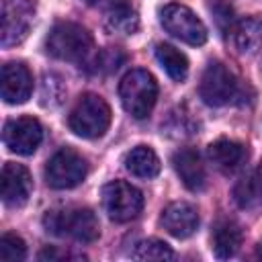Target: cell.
<instances>
[{
  "label": "cell",
  "instance_id": "cell-1",
  "mask_svg": "<svg viewBox=\"0 0 262 262\" xmlns=\"http://www.w3.org/2000/svg\"><path fill=\"white\" fill-rule=\"evenodd\" d=\"M43 227L53 235H68L82 244H92L100 235V225L96 215L86 207L51 209L43 217Z\"/></svg>",
  "mask_w": 262,
  "mask_h": 262
},
{
  "label": "cell",
  "instance_id": "cell-2",
  "mask_svg": "<svg viewBox=\"0 0 262 262\" xmlns=\"http://www.w3.org/2000/svg\"><path fill=\"white\" fill-rule=\"evenodd\" d=\"M119 98L123 108L135 117L145 119L158 100V82L147 70H131L119 82Z\"/></svg>",
  "mask_w": 262,
  "mask_h": 262
},
{
  "label": "cell",
  "instance_id": "cell-3",
  "mask_svg": "<svg viewBox=\"0 0 262 262\" xmlns=\"http://www.w3.org/2000/svg\"><path fill=\"white\" fill-rule=\"evenodd\" d=\"M68 125L76 135L84 139L102 137L111 125V106L102 96L86 92L74 104L68 117Z\"/></svg>",
  "mask_w": 262,
  "mask_h": 262
},
{
  "label": "cell",
  "instance_id": "cell-4",
  "mask_svg": "<svg viewBox=\"0 0 262 262\" xmlns=\"http://www.w3.org/2000/svg\"><path fill=\"white\" fill-rule=\"evenodd\" d=\"M47 53L63 61H82L92 49V35L76 23H57L45 41Z\"/></svg>",
  "mask_w": 262,
  "mask_h": 262
},
{
  "label": "cell",
  "instance_id": "cell-5",
  "mask_svg": "<svg viewBox=\"0 0 262 262\" xmlns=\"http://www.w3.org/2000/svg\"><path fill=\"white\" fill-rule=\"evenodd\" d=\"M102 207L113 221L127 223L141 213L143 194L125 180H113L102 186Z\"/></svg>",
  "mask_w": 262,
  "mask_h": 262
},
{
  "label": "cell",
  "instance_id": "cell-6",
  "mask_svg": "<svg viewBox=\"0 0 262 262\" xmlns=\"http://www.w3.org/2000/svg\"><path fill=\"white\" fill-rule=\"evenodd\" d=\"M160 23L162 27L176 39L188 43V45H203L207 41V27L205 23L184 4H166L160 10Z\"/></svg>",
  "mask_w": 262,
  "mask_h": 262
},
{
  "label": "cell",
  "instance_id": "cell-7",
  "mask_svg": "<svg viewBox=\"0 0 262 262\" xmlns=\"http://www.w3.org/2000/svg\"><path fill=\"white\" fill-rule=\"evenodd\" d=\"M86 160L72 147H63L49 158L45 166V180L51 188L66 190L78 186L86 178Z\"/></svg>",
  "mask_w": 262,
  "mask_h": 262
},
{
  "label": "cell",
  "instance_id": "cell-8",
  "mask_svg": "<svg viewBox=\"0 0 262 262\" xmlns=\"http://www.w3.org/2000/svg\"><path fill=\"white\" fill-rule=\"evenodd\" d=\"M237 90H239L237 78L227 66L213 61L203 72V78L199 84V94H201L205 104L223 106L237 96Z\"/></svg>",
  "mask_w": 262,
  "mask_h": 262
},
{
  "label": "cell",
  "instance_id": "cell-9",
  "mask_svg": "<svg viewBox=\"0 0 262 262\" xmlns=\"http://www.w3.org/2000/svg\"><path fill=\"white\" fill-rule=\"evenodd\" d=\"M41 139H43V127L35 117L10 119L2 131L4 145L18 156H31L39 147Z\"/></svg>",
  "mask_w": 262,
  "mask_h": 262
},
{
  "label": "cell",
  "instance_id": "cell-10",
  "mask_svg": "<svg viewBox=\"0 0 262 262\" xmlns=\"http://www.w3.org/2000/svg\"><path fill=\"white\" fill-rule=\"evenodd\" d=\"M33 192V178L20 164L6 162L0 174V196L8 207H23Z\"/></svg>",
  "mask_w": 262,
  "mask_h": 262
},
{
  "label": "cell",
  "instance_id": "cell-11",
  "mask_svg": "<svg viewBox=\"0 0 262 262\" xmlns=\"http://www.w3.org/2000/svg\"><path fill=\"white\" fill-rule=\"evenodd\" d=\"M33 76L29 68L20 61H8L2 66L0 74V94L8 104H23L31 98Z\"/></svg>",
  "mask_w": 262,
  "mask_h": 262
},
{
  "label": "cell",
  "instance_id": "cell-12",
  "mask_svg": "<svg viewBox=\"0 0 262 262\" xmlns=\"http://www.w3.org/2000/svg\"><path fill=\"white\" fill-rule=\"evenodd\" d=\"M31 25V8L23 0H2V45L20 43Z\"/></svg>",
  "mask_w": 262,
  "mask_h": 262
},
{
  "label": "cell",
  "instance_id": "cell-13",
  "mask_svg": "<svg viewBox=\"0 0 262 262\" xmlns=\"http://www.w3.org/2000/svg\"><path fill=\"white\" fill-rule=\"evenodd\" d=\"M160 223L164 225V229L178 237V239H184L188 235H192L199 227V213L196 209L186 203V201H174L170 203L164 211H162V217H160Z\"/></svg>",
  "mask_w": 262,
  "mask_h": 262
},
{
  "label": "cell",
  "instance_id": "cell-14",
  "mask_svg": "<svg viewBox=\"0 0 262 262\" xmlns=\"http://www.w3.org/2000/svg\"><path fill=\"white\" fill-rule=\"evenodd\" d=\"M172 166L178 174V178L182 180V184L188 190H203L207 184V172L205 166L201 162L199 151H194L192 147H182L172 156Z\"/></svg>",
  "mask_w": 262,
  "mask_h": 262
},
{
  "label": "cell",
  "instance_id": "cell-15",
  "mask_svg": "<svg viewBox=\"0 0 262 262\" xmlns=\"http://www.w3.org/2000/svg\"><path fill=\"white\" fill-rule=\"evenodd\" d=\"M242 227L233 219H219L211 231V248L217 258H231L242 246Z\"/></svg>",
  "mask_w": 262,
  "mask_h": 262
},
{
  "label": "cell",
  "instance_id": "cell-16",
  "mask_svg": "<svg viewBox=\"0 0 262 262\" xmlns=\"http://www.w3.org/2000/svg\"><path fill=\"white\" fill-rule=\"evenodd\" d=\"M207 154H209V160L215 164V168H219L221 172L237 170L248 158L246 147L239 141H233V139H217V141H213L209 145Z\"/></svg>",
  "mask_w": 262,
  "mask_h": 262
},
{
  "label": "cell",
  "instance_id": "cell-17",
  "mask_svg": "<svg viewBox=\"0 0 262 262\" xmlns=\"http://www.w3.org/2000/svg\"><path fill=\"white\" fill-rule=\"evenodd\" d=\"M104 23L111 33L119 35H133L139 29L137 10L125 0H113L104 12Z\"/></svg>",
  "mask_w": 262,
  "mask_h": 262
},
{
  "label": "cell",
  "instance_id": "cell-18",
  "mask_svg": "<svg viewBox=\"0 0 262 262\" xmlns=\"http://www.w3.org/2000/svg\"><path fill=\"white\" fill-rule=\"evenodd\" d=\"M233 201L239 209L258 211L262 209V172H250L242 176L233 186Z\"/></svg>",
  "mask_w": 262,
  "mask_h": 262
},
{
  "label": "cell",
  "instance_id": "cell-19",
  "mask_svg": "<svg viewBox=\"0 0 262 262\" xmlns=\"http://www.w3.org/2000/svg\"><path fill=\"white\" fill-rule=\"evenodd\" d=\"M125 168L137 178H154L160 174V158L149 145H137L125 156Z\"/></svg>",
  "mask_w": 262,
  "mask_h": 262
},
{
  "label": "cell",
  "instance_id": "cell-20",
  "mask_svg": "<svg viewBox=\"0 0 262 262\" xmlns=\"http://www.w3.org/2000/svg\"><path fill=\"white\" fill-rule=\"evenodd\" d=\"M233 45L239 53H254L262 43V20L248 16L233 25Z\"/></svg>",
  "mask_w": 262,
  "mask_h": 262
},
{
  "label": "cell",
  "instance_id": "cell-21",
  "mask_svg": "<svg viewBox=\"0 0 262 262\" xmlns=\"http://www.w3.org/2000/svg\"><path fill=\"white\" fill-rule=\"evenodd\" d=\"M156 59L160 61V66L166 70V74L176 80L182 82L188 74V59L182 51H178L176 47L168 45V43H160L156 45Z\"/></svg>",
  "mask_w": 262,
  "mask_h": 262
},
{
  "label": "cell",
  "instance_id": "cell-22",
  "mask_svg": "<svg viewBox=\"0 0 262 262\" xmlns=\"http://www.w3.org/2000/svg\"><path fill=\"white\" fill-rule=\"evenodd\" d=\"M133 258L135 260H172L174 252L166 242H162L158 237H149L135 246Z\"/></svg>",
  "mask_w": 262,
  "mask_h": 262
},
{
  "label": "cell",
  "instance_id": "cell-23",
  "mask_svg": "<svg viewBox=\"0 0 262 262\" xmlns=\"http://www.w3.org/2000/svg\"><path fill=\"white\" fill-rule=\"evenodd\" d=\"M27 258V246L23 237L14 233H4L0 237V260L2 262H20Z\"/></svg>",
  "mask_w": 262,
  "mask_h": 262
},
{
  "label": "cell",
  "instance_id": "cell-24",
  "mask_svg": "<svg viewBox=\"0 0 262 262\" xmlns=\"http://www.w3.org/2000/svg\"><path fill=\"white\" fill-rule=\"evenodd\" d=\"M63 100V86L61 80L53 74H47L41 84V104L43 106H57Z\"/></svg>",
  "mask_w": 262,
  "mask_h": 262
},
{
  "label": "cell",
  "instance_id": "cell-25",
  "mask_svg": "<svg viewBox=\"0 0 262 262\" xmlns=\"http://www.w3.org/2000/svg\"><path fill=\"white\" fill-rule=\"evenodd\" d=\"M211 10L215 14V23L217 27L223 31V35L233 31V8L231 4H227L225 0H215V4H211Z\"/></svg>",
  "mask_w": 262,
  "mask_h": 262
},
{
  "label": "cell",
  "instance_id": "cell-26",
  "mask_svg": "<svg viewBox=\"0 0 262 262\" xmlns=\"http://www.w3.org/2000/svg\"><path fill=\"white\" fill-rule=\"evenodd\" d=\"M125 57H123V53H119L117 49H104V51H100L96 57H94V66H96V70L98 72H115L119 66H121V61H123Z\"/></svg>",
  "mask_w": 262,
  "mask_h": 262
},
{
  "label": "cell",
  "instance_id": "cell-27",
  "mask_svg": "<svg viewBox=\"0 0 262 262\" xmlns=\"http://www.w3.org/2000/svg\"><path fill=\"white\" fill-rule=\"evenodd\" d=\"M70 258H78V260H84L86 256L82 254H72V252H63V250H57V248H45L39 252V260H45V262H55V260H70Z\"/></svg>",
  "mask_w": 262,
  "mask_h": 262
},
{
  "label": "cell",
  "instance_id": "cell-28",
  "mask_svg": "<svg viewBox=\"0 0 262 262\" xmlns=\"http://www.w3.org/2000/svg\"><path fill=\"white\" fill-rule=\"evenodd\" d=\"M256 256H258V258H262V242L256 246Z\"/></svg>",
  "mask_w": 262,
  "mask_h": 262
},
{
  "label": "cell",
  "instance_id": "cell-29",
  "mask_svg": "<svg viewBox=\"0 0 262 262\" xmlns=\"http://www.w3.org/2000/svg\"><path fill=\"white\" fill-rule=\"evenodd\" d=\"M84 2H88V4H92V2H96V0H84Z\"/></svg>",
  "mask_w": 262,
  "mask_h": 262
},
{
  "label": "cell",
  "instance_id": "cell-30",
  "mask_svg": "<svg viewBox=\"0 0 262 262\" xmlns=\"http://www.w3.org/2000/svg\"><path fill=\"white\" fill-rule=\"evenodd\" d=\"M258 170H260V172H262V164H260V168H258Z\"/></svg>",
  "mask_w": 262,
  "mask_h": 262
}]
</instances>
